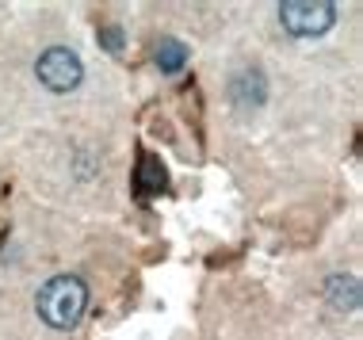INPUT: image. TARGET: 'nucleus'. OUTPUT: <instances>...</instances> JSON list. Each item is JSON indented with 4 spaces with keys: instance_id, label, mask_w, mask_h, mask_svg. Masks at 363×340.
Wrapping results in <instances>:
<instances>
[{
    "instance_id": "f257e3e1",
    "label": "nucleus",
    "mask_w": 363,
    "mask_h": 340,
    "mask_svg": "<svg viewBox=\"0 0 363 340\" xmlns=\"http://www.w3.org/2000/svg\"><path fill=\"white\" fill-rule=\"evenodd\" d=\"M88 306V287L77 276H54L38 287L35 310L50 329H77Z\"/></svg>"
},
{
    "instance_id": "f03ea898",
    "label": "nucleus",
    "mask_w": 363,
    "mask_h": 340,
    "mask_svg": "<svg viewBox=\"0 0 363 340\" xmlns=\"http://www.w3.org/2000/svg\"><path fill=\"white\" fill-rule=\"evenodd\" d=\"M279 23L298 38L325 35L329 27L337 23V4H329V0H283Z\"/></svg>"
},
{
    "instance_id": "7ed1b4c3",
    "label": "nucleus",
    "mask_w": 363,
    "mask_h": 340,
    "mask_svg": "<svg viewBox=\"0 0 363 340\" xmlns=\"http://www.w3.org/2000/svg\"><path fill=\"white\" fill-rule=\"evenodd\" d=\"M81 76H84L81 57H77L73 50H65V46H50V50L38 57V81H43L46 89H54V92L77 89Z\"/></svg>"
},
{
    "instance_id": "20e7f679",
    "label": "nucleus",
    "mask_w": 363,
    "mask_h": 340,
    "mask_svg": "<svg viewBox=\"0 0 363 340\" xmlns=\"http://www.w3.org/2000/svg\"><path fill=\"white\" fill-rule=\"evenodd\" d=\"M164 183H169V172H164V164L145 153V157L138 161V169H134V191H138L142 199H150V196H161Z\"/></svg>"
},
{
    "instance_id": "39448f33",
    "label": "nucleus",
    "mask_w": 363,
    "mask_h": 340,
    "mask_svg": "<svg viewBox=\"0 0 363 340\" xmlns=\"http://www.w3.org/2000/svg\"><path fill=\"white\" fill-rule=\"evenodd\" d=\"M264 92H268V89H264V76L257 69H241L230 81V96H233V103H238V108H260Z\"/></svg>"
},
{
    "instance_id": "423d86ee",
    "label": "nucleus",
    "mask_w": 363,
    "mask_h": 340,
    "mask_svg": "<svg viewBox=\"0 0 363 340\" xmlns=\"http://www.w3.org/2000/svg\"><path fill=\"white\" fill-rule=\"evenodd\" d=\"M325 298L333 310H340V314H352V310L359 306V283L352 276H333L325 283Z\"/></svg>"
},
{
    "instance_id": "0eeeda50",
    "label": "nucleus",
    "mask_w": 363,
    "mask_h": 340,
    "mask_svg": "<svg viewBox=\"0 0 363 340\" xmlns=\"http://www.w3.org/2000/svg\"><path fill=\"white\" fill-rule=\"evenodd\" d=\"M184 62H188V46H184L180 38H161V46H157V69L161 73H180Z\"/></svg>"
},
{
    "instance_id": "6e6552de",
    "label": "nucleus",
    "mask_w": 363,
    "mask_h": 340,
    "mask_svg": "<svg viewBox=\"0 0 363 340\" xmlns=\"http://www.w3.org/2000/svg\"><path fill=\"white\" fill-rule=\"evenodd\" d=\"M104 46H107V50H119V46H123V31H119V27H104Z\"/></svg>"
}]
</instances>
